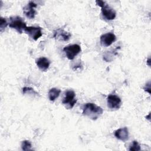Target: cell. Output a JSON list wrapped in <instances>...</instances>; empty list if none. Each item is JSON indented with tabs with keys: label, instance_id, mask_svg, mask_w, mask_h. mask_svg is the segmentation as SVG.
Wrapping results in <instances>:
<instances>
[{
	"label": "cell",
	"instance_id": "cell-17",
	"mask_svg": "<svg viewBox=\"0 0 151 151\" xmlns=\"http://www.w3.org/2000/svg\"><path fill=\"white\" fill-rule=\"evenodd\" d=\"M8 25V23L6 21V19L4 18L1 17L0 18V29L1 32H2L4 29L6 27V26Z\"/></svg>",
	"mask_w": 151,
	"mask_h": 151
},
{
	"label": "cell",
	"instance_id": "cell-6",
	"mask_svg": "<svg viewBox=\"0 0 151 151\" xmlns=\"http://www.w3.org/2000/svg\"><path fill=\"white\" fill-rule=\"evenodd\" d=\"M107 104L108 107L110 109L117 110L122 105V100L118 96L110 94L107 98Z\"/></svg>",
	"mask_w": 151,
	"mask_h": 151
},
{
	"label": "cell",
	"instance_id": "cell-18",
	"mask_svg": "<svg viewBox=\"0 0 151 151\" xmlns=\"http://www.w3.org/2000/svg\"><path fill=\"white\" fill-rule=\"evenodd\" d=\"M147 87L145 86V87L143 88V89L145 90V91H148V93H150V82H149V83H148V85H147Z\"/></svg>",
	"mask_w": 151,
	"mask_h": 151
},
{
	"label": "cell",
	"instance_id": "cell-1",
	"mask_svg": "<svg viewBox=\"0 0 151 151\" xmlns=\"http://www.w3.org/2000/svg\"><path fill=\"white\" fill-rule=\"evenodd\" d=\"M103 113V109L93 103H87L83 107V115L93 120H97Z\"/></svg>",
	"mask_w": 151,
	"mask_h": 151
},
{
	"label": "cell",
	"instance_id": "cell-12",
	"mask_svg": "<svg viewBox=\"0 0 151 151\" xmlns=\"http://www.w3.org/2000/svg\"><path fill=\"white\" fill-rule=\"evenodd\" d=\"M37 67L42 71H45L48 70L50 65V61L45 57H40L35 61Z\"/></svg>",
	"mask_w": 151,
	"mask_h": 151
},
{
	"label": "cell",
	"instance_id": "cell-15",
	"mask_svg": "<svg viewBox=\"0 0 151 151\" xmlns=\"http://www.w3.org/2000/svg\"><path fill=\"white\" fill-rule=\"evenodd\" d=\"M32 145L31 142L29 140H25L22 142L21 143V148L24 151H28V150H31Z\"/></svg>",
	"mask_w": 151,
	"mask_h": 151
},
{
	"label": "cell",
	"instance_id": "cell-7",
	"mask_svg": "<svg viewBox=\"0 0 151 151\" xmlns=\"http://www.w3.org/2000/svg\"><path fill=\"white\" fill-rule=\"evenodd\" d=\"M24 31L34 41H37L42 35V29L40 27H27Z\"/></svg>",
	"mask_w": 151,
	"mask_h": 151
},
{
	"label": "cell",
	"instance_id": "cell-9",
	"mask_svg": "<svg viewBox=\"0 0 151 151\" xmlns=\"http://www.w3.org/2000/svg\"><path fill=\"white\" fill-rule=\"evenodd\" d=\"M37 6V5L33 1H29L28 4L25 6L23 8V12L25 15L29 19H33L36 14V11L35 8Z\"/></svg>",
	"mask_w": 151,
	"mask_h": 151
},
{
	"label": "cell",
	"instance_id": "cell-11",
	"mask_svg": "<svg viewBox=\"0 0 151 151\" xmlns=\"http://www.w3.org/2000/svg\"><path fill=\"white\" fill-rule=\"evenodd\" d=\"M115 137L123 142H125L129 139V131L126 127L120 128L114 132Z\"/></svg>",
	"mask_w": 151,
	"mask_h": 151
},
{
	"label": "cell",
	"instance_id": "cell-16",
	"mask_svg": "<svg viewBox=\"0 0 151 151\" xmlns=\"http://www.w3.org/2000/svg\"><path fill=\"white\" fill-rule=\"evenodd\" d=\"M140 146L137 141H133L129 146V150L130 151H139L140 150Z\"/></svg>",
	"mask_w": 151,
	"mask_h": 151
},
{
	"label": "cell",
	"instance_id": "cell-13",
	"mask_svg": "<svg viewBox=\"0 0 151 151\" xmlns=\"http://www.w3.org/2000/svg\"><path fill=\"white\" fill-rule=\"evenodd\" d=\"M61 90L57 88H52L48 91V98L50 101H54L59 96Z\"/></svg>",
	"mask_w": 151,
	"mask_h": 151
},
{
	"label": "cell",
	"instance_id": "cell-5",
	"mask_svg": "<svg viewBox=\"0 0 151 151\" xmlns=\"http://www.w3.org/2000/svg\"><path fill=\"white\" fill-rule=\"evenodd\" d=\"M63 51L68 60H73L80 52L81 47L76 44L69 45L63 48Z\"/></svg>",
	"mask_w": 151,
	"mask_h": 151
},
{
	"label": "cell",
	"instance_id": "cell-8",
	"mask_svg": "<svg viewBox=\"0 0 151 151\" xmlns=\"http://www.w3.org/2000/svg\"><path fill=\"white\" fill-rule=\"evenodd\" d=\"M116 40V35L111 32H107L101 35L100 37V44L103 47H109Z\"/></svg>",
	"mask_w": 151,
	"mask_h": 151
},
{
	"label": "cell",
	"instance_id": "cell-2",
	"mask_svg": "<svg viewBox=\"0 0 151 151\" xmlns=\"http://www.w3.org/2000/svg\"><path fill=\"white\" fill-rule=\"evenodd\" d=\"M97 5L101 8V14L103 18L108 21H111L116 18L115 11L109 6L104 1L97 0L96 1Z\"/></svg>",
	"mask_w": 151,
	"mask_h": 151
},
{
	"label": "cell",
	"instance_id": "cell-4",
	"mask_svg": "<svg viewBox=\"0 0 151 151\" xmlns=\"http://www.w3.org/2000/svg\"><path fill=\"white\" fill-rule=\"evenodd\" d=\"M77 102L76 99V93L73 90L65 91L64 97L62 100V103L67 109H71Z\"/></svg>",
	"mask_w": 151,
	"mask_h": 151
},
{
	"label": "cell",
	"instance_id": "cell-14",
	"mask_svg": "<svg viewBox=\"0 0 151 151\" xmlns=\"http://www.w3.org/2000/svg\"><path fill=\"white\" fill-rule=\"evenodd\" d=\"M22 93L24 94H28L32 97H35L38 96V93L31 87H23Z\"/></svg>",
	"mask_w": 151,
	"mask_h": 151
},
{
	"label": "cell",
	"instance_id": "cell-3",
	"mask_svg": "<svg viewBox=\"0 0 151 151\" xmlns=\"http://www.w3.org/2000/svg\"><path fill=\"white\" fill-rule=\"evenodd\" d=\"M8 25L9 27L15 29L19 34H22L23 30L24 31L27 27L25 22L21 17L19 16H14L10 17Z\"/></svg>",
	"mask_w": 151,
	"mask_h": 151
},
{
	"label": "cell",
	"instance_id": "cell-10",
	"mask_svg": "<svg viewBox=\"0 0 151 151\" xmlns=\"http://www.w3.org/2000/svg\"><path fill=\"white\" fill-rule=\"evenodd\" d=\"M71 36V35L70 33L61 28L56 29L54 32V35H53L54 38H55V39L59 41H68L70 38Z\"/></svg>",
	"mask_w": 151,
	"mask_h": 151
}]
</instances>
